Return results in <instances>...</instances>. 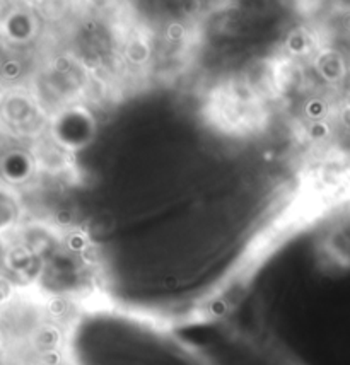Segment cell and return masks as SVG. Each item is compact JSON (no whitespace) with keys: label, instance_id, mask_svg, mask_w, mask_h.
Wrapping results in <instances>:
<instances>
[{"label":"cell","instance_id":"cell-1","mask_svg":"<svg viewBox=\"0 0 350 365\" xmlns=\"http://www.w3.org/2000/svg\"><path fill=\"white\" fill-rule=\"evenodd\" d=\"M48 135L72 154L92 143L96 137V120L83 106H74L51 118Z\"/></svg>","mask_w":350,"mask_h":365},{"label":"cell","instance_id":"cell-4","mask_svg":"<svg viewBox=\"0 0 350 365\" xmlns=\"http://www.w3.org/2000/svg\"><path fill=\"white\" fill-rule=\"evenodd\" d=\"M314 69L319 74V77L330 84L340 82L345 77V74H347L344 57L340 53L333 52V50H324V52L316 55Z\"/></svg>","mask_w":350,"mask_h":365},{"label":"cell","instance_id":"cell-6","mask_svg":"<svg viewBox=\"0 0 350 365\" xmlns=\"http://www.w3.org/2000/svg\"><path fill=\"white\" fill-rule=\"evenodd\" d=\"M349 207H350V203H349Z\"/></svg>","mask_w":350,"mask_h":365},{"label":"cell","instance_id":"cell-3","mask_svg":"<svg viewBox=\"0 0 350 365\" xmlns=\"http://www.w3.org/2000/svg\"><path fill=\"white\" fill-rule=\"evenodd\" d=\"M68 157H70V152H67L65 148L60 147L48 135V137L40 143V152H38L36 156V164H40L45 171L57 173L63 171V169L67 168Z\"/></svg>","mask_w":350,"mask_h":365},{"label":"cell","instance_id":"cell-5","mask_svg":"<svg viewBox=\"0 0 350 365\" xmlns=\"http://www.w3.org/2000/svg\"><path fill=\"white\" fill-rule=\"evenodd\" d=\"M33 342L41 354H57V348L62 343V333L53 325H43L36 329Z\"/></svg>","mask_w":350,"mask_h":365},{"label":"cell","instance_id":"cell-2","mask_svg":"<svg viewBox=\"0 0 350 365\" xmlns=\"http://www.w3.org/2000/svg\"><path fill=\"white\" fill-rule=\"evenodd\" d=\"M327 251L340 265L350 266V220L336 224L324 241Z\"/></svg>","mask_w":350,"mask_h":365}]
</instances>
